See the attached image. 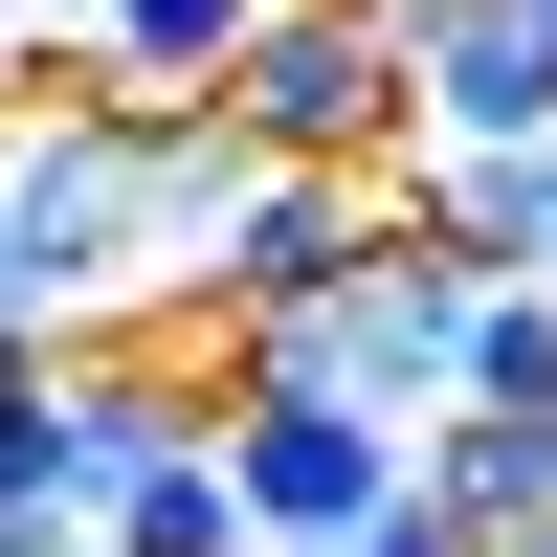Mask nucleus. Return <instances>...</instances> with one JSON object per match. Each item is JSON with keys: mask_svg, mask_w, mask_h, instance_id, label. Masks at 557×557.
Here are the masks:
<instances>
[{"mask_svg": "<svg viewBox=\"0 0 557 557\" xmlns=\"http://www.w3.org/2000/svg\"><path fill=\"white\" fill-rule=\"evenodd\" d=\"M223 112H246V157H424V112H401V23L380 0H268L246 45H223Z\"/></svg>", "mask_w": 557, "mask_h": 557, "instance_id": "2", "label": "nucleus"}, {"mask_svg": "<svg viewBox=\"0 0 557 557\" xmlns=\"http://www.w3.org/2000/svg\"><path fill=\"white\" fill-rule=\"evenodd\" d=\"M469 290H491V268L446 246L424 201H401V223H380V246H357L312 312H268V335H223V357H290V380L380 401V424H446V401H469Z\"/></svg>", "mask_w": 557, "mask_h": 557, "instance_id": "1", "label": "nucleus"}, {"mask_svg": "<svg viewBox=\"0 0 557 557\" xmlns=\"http://www.w3.org/2000/svg\"><path fill=\"white\" fill-rule=\"evenodd\" d=\"M469 401H535L557 424V268H491L469 290Z\"/></svg>", "mask_w": 557, "mask_h": 557, "instance_id": "8", "label": "nucleus"}, {"mask_svg": "<svg viewBox=\"0 0 557 557\" xmlns=\"http://www.w3.org/2000/svg\"><path fill=\"white\" fill-rule=\"evenodd\" d=\"M246 23L268 0H112V23H89V89H134V112H157V89H223Z\"/></svg>", "mask_w": 557, "mask_h": 557, "instance_id": "7", "label": "nucleus"}, {"mask_svg": "<svg viewBox=\"0 0 557 557\" xmlns=\"http://www.w3.org/2000/svg\"><path fill=\"white\" fill-rule=\"evenodd\" d=\"M246 557H312V535H246Z\"/></svg>", "mask_w": 557, "mask_h": 557, "instance_id": "13", "label": "nucleus"}, {"mask_svg": "<svg viewBox=\"0 0 557 557\" xmlns=\"http://www.w3.org/2000/svg\"><path fill=\"white\" fill-rule=\"evenodd\" d=\"M380 223H401V157H380V178H357V157H246V201L201 223L178 312H201V335H268V312H312L357 246H380Z\"/></svg>", "mask_w": 557, "mask_h": 557, "instance_id": "3", "label": "nucleus"}, {"mask_svg": "<svg viewBox=\"0 0 557 557\" xmlns=\"http://www.w3.org/2000/svg\"><path fill=\"white\" fill-rule=\"evenodd\" d=\"M0 557H89V513H45V491H0Z\"/></svg>", "mask_w": 557, "mask_h": 557, "instance_id": "11", "label": "nucleus"}, {"mask_svg": "<svg viewBox=\"0 0 557 557\" xmlns=\"http://www.w3.org/2000/svg\"><path fill=\"white\" fill-rule=\"evenodd\" d=\"M312 557H491V535H469V513H446V491H424V469H401V491H380V513H357V535H312Z\"/></svg>", "mask_w": 557, "mask_h": 557, "instance_id": "9", "label": "nucleus"}, {"mask_svg": "<svg viewBox=\"0 0 557 557\" xmlns=\"http://www.w3.org/2000/svg\"><path fill=\"white\" fill-rule=\"evenodd\" d=\"M401 112H424V157H513V134H557V23H535V0H446V23L401 45Z\"/></svg>", "mask_w": 557, "mask_h": 557, "instance_id": "5", "label": "nucleus"}, {"mask_svg": "<svg viewBox=\"0 0 557 557\" xmlns=\"http://www.w3.org/2000/svg\"><path fill=\"white\" fill-rule=\"evenodd\" d=\"M89 557H246V469H223V424L89 491Z\"/></svg>", "mask_w": 557, "mask_h": 557, "instance_id": "6", "label": "nucleus"}, {"mask_svg": "<svg viewBox=\"0 0 557 557\" xmlns=\"http://www.w3.org/2000/svg\"><path fill=\"white\" fill-rule=\"evenodd\" d=\"M0 335H45V268H23V201H0Z\"/></svg>", "mask_w": 557, "mask_h": 557, "instance_id": "12", "label": "nucleus"}, {"mask_svg": "<svg viewBox=\"0 0 557 557\" xmlns=\"http://www.w3.org/2000/svg\"><path fill=\"white\" fill-rule=\"evenodd\" d=\"M89 23H112V0H0V67H23V89H45V67H89Z\"/></svg>", "mask_w": 557, "mask_h": 557, "instance_id": "10", "label": "nucleus"}, {"mask_svg": "<svg viewBox=\"0 0 557 557\" xmlns=\"http://www.w3.org/2000/svg\"><path fill=\"white\" fill-rule=\"evenodd\" d=\"M223 469H246V535H357L401 469H424V424L290 380V357H223Z\"/></svg>", "mask_w": 557, "mask_h": 557, "instance_id": "4", "label": "nucleus"}, {"mask_svg": "<svg viewBox=\"0 0 557 557\" xmlns=\"http://www.w3.org/2000/svg\"><path fill=\"white\" fill-rule=\"evenodd\" d=\"M0 112H23V67H0Z\"/></svg>", "mask_w": 557, "mask_h": 557, "instance_id": "14", "label": "nucleus"}]
</instances>
